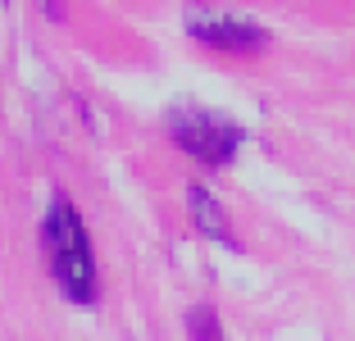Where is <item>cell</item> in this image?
I'll return each mask as SVG.
<instances>
[{
  "mask_svg": "<svg viewBox=\"0 0 355 341\" xmlns=\"http://www.w3.org/2000/svg\"><path fill=\"white\" fill-rule=\"evenodd\" d=\"M42 241L46 255H51V273L64 287V296L78 300V305H92L96 296V264H92V241H87V227L78 218L73 200L55 196L51 209H46L42 223Z\"/></svg>",
  "mask_w": 355,
  "mask_h": 341,
  "instance_id": "6da1fadb",
  "label": "cell"
},
{
  "mask_svg": "<svg viewBox=\"0 0 355 341\" xmlns=\"http://www.w3.org/2000/svg\"><path fill=\"white\" fill-rule=\"evenodd\" d=\"M187 332H191V341H223L219 314L209 310V305H196V310H187Z\"/></svg>",
  "mask_w": 355,
  "mask_h": 341,
  "instance_id": "5b68a950",
  "label": "cell"
},
{
  "mask_svg": "<svg viewBox=\"0 0 355 341\" xmlns=\"http://www.w3.org/2000/svg\"><path fill=\"white\" fill-rule=\"evenodd\" d=\"M168 132H173V141L182 146L191 159H200V164H209V168H223L241 146V128L232 123V119H223V114H214V110H196V105L168 110Z\"/></svg>",
  "mask_w": 355,
  "mask_h": 341,
  "instance_id": "7a4b0ae2",
  "label": "cell"
},
{
  "mask_svg": "<svg viewBox=\"0 0 355 341\" xmlns=\"http://www.w3.org/2000/svg\"><path fill=\"white\" fill-rule=\"evenodd\" d=\"M187 32L205 46H219V51H251V46H264L269 32L260 28L246 14L219 10V5H191L187 10Z\"/></svg>",
  "mask_w": 355,
  "mask_h": 341,
  "instance_id": "3957f363",
  "label": "cell"
},
{
  "mask_svg": "<svg viewBox=\"0 0 355 341\" xmlns=\"http://www.w3.org/2000/svg\"><path fill=\"white\" fill-rule=\"evenodd\" d=\"M187 205H191V218H196V227L205 232L209 241H223V246H232V250H237V237L228 232V218H223L219 200L209 196L205 186H187Z\"/></svg>",
  "mask_w": 355,
  "mask_h": 341,
  "instance_id": "277c9868",
  "label": "cell"
}]
</instances>
